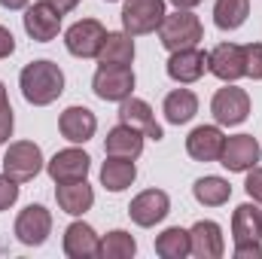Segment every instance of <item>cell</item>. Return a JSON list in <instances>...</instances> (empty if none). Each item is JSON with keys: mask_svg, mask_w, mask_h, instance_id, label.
Here are the masks:
<instances>
[{"mask_svg": "<svg viewBox=\"0 0 262 259\" xmlns=\"http://www.w3.org/2000/svg\"><path fill=\"white\" fill-rule=\"evenodd\" d=\"M18 85H21V95H25L28 104L49 107L64 92V73H61V67L55 64V61L40 58V61L25 64L21 76H18Z\"/></svg>", "mask_w": 262, "mask_h": 259, "instance_id": "1", "label": "cell"}, {"mask_svg": "<svg viewBox=\"0 0 262 259\" xmlns=\"http://www.w3.org/2000/svg\"><path fill=\"white\" fill-rule=\"evenodd\" d=\"M204 28L198 21L192 9H177V12H165L162 25H159V40L168 52H180V49H192L201 43Z\"/></svg>", "mask_w": 262, "mask_h": 259, "instance_id": "2", "label": "cell"}, {"mask_svg": "<svg viewBox=\"0 0 262 259\" xmlns=\"http://www.w3.org/2000/svg\"><path fill=\"white\" fill-rule=\"evenodd\" d=\"M43 171V153L34 140H18L9 143L6 156H3V174L12 177L15 183H28Z\"/></svg>", "mask_w": 262, "mask_h": 259, "instance_id": "3", "label": "cell"}, {"mask_svg": "<svg viewBox=\"0 0 262 259\" xmlns=\"http://www.w3.org/2000/svg\"><path fill=\"white\" fill-rule=\"evenodd\" d=\"M92 89L101 101H125L134 92V70L131 64H101L92 76Z\"/></svg>", "mask_w": 262, "mask_h": 259, "instance_id": "4", "label": "cell"}, {"mask_svg": "<svg viewBox=\"0 0 262 259\" xmlns=\"http://www.w3.org/2000/svg\"><path fill=\"white\" fill-rule=\"evenodd\" d=\"M165 18V0H125L122 6V28L131 37L152 34Z\"/></svg>", "mask_w": 262, "mask_h": 259, "instance_id": "5", "label": "cell"}, {"mask_svg": "<svg viewBox=\"0 0 262 259\" xmlns=\"http://www.w3.org/2000/svg\"><path fill=\"white\" fill-rule=\"evenodd\" d=\"M104 37H107V31H104V25L98 18H82V21L67 28L64 46L76 58H98V52L104 46Z\"/></svg>", "mask_w": 262, "mask_h": 259, "instance_id": "6", "label": "cell"}, {"mask_svg": "<svg viewBox=\"0 0 262 259\" xmlns=\"http://www.w3.org/2000/svg\"><path fill=\"white\" fill-rule=\"evenodd\" d=\"M210 113H213L216 125H241L250 116V95L238 85H226L213 95Z\"/></svg>", "mask_w": 262, "mask_h": 259, "instance_id": "7", "label": "cell"}, {"mask_svg": "<svg viewBox=\"0 0 262 259\" xmlns=\"http://www.w3.org/2000/svg\"><path fill=\"white\" fill-rule=\"evenodd\" d=\"M52 235V213L43 204H28L15 217V238L25 247H40Z\"/></svg>", "mask_w": 262, "mask_h": 259, "instance_id": "8", "label": "cell"}, {"mask_svg": "<svg viewBox=\"0 0 262 259\" xmlns=\"http://www.w3.org/2000/svg\"><path fill=\"white\" fill-rule=\"evenodd\" d=\"M259 159H262L259 140H256L253 134H235V137H226L220 165L229 168V171H235V174H244V171H250Z\"/></svg>", "mask_w": 262, "mask_h": 259, "instance_id": "9", "label": "cell"}, {"mask_svg": "<svg viewBox=\"0 0 262 259\" xmlns=\"http://www.w3.org/2000/svg\"><path fill=\"white\" fill-rule=\"evenodd\" d=\"M25 31H28L31 40L49 43V40H55L58 31H61V12H58L49 0H40V3H34V6L25 9Z\"/></svg>", "mask_w": 262, "mask_h": 259, "instance_id": "10", "label": "cell"}, {"mask_svg": "<svg viewBox=\"0 0 262 259\" xmlns=\"http://www.w3.org/2000/svg\"><path fill=\"white\" fill-rule=\"evenodd\" d=\"M168 213H171V198L162 189H143L140 195H134L128 204V217L137 226H143V229L162 223Z\"/></svg>", "mask_w": 262, "mask_h": 259, "instance_id": "11", "label": "cell"}, {"mask_svg": "<svg viewBox=\"0 0 262 259\" xmlns=\"http://www.w3.org/2000/svg\"><path fill=\"white\" fill-rule=\"evenodd\" d=\"M89 168H92V159H89L82 149H76V146L55 153V156L46 162V171H49V177H52L55 183L85 180V177H89Z\"/></svg>", "mask_w": 262, "mask_h": 259, "instance_id": "12", "label": "cell"}, {"mask_svg": "<svg viewBox=\"0 0 262 259\" xmlns=\"http://www.w3.org/2000/svg\"><path fill=\"white\" fill-rule=\"evenodd\" d=\"M207 70L223 79V82H235L244 76V46L238 43H220L210 55H207Z\"/></svg>", "mask_w": 262, "mask_h": 259, "instance_id": "13", "label": "cell"}, {"mask_svg": "<svg viewBox=\"0 0 262 259\" xmlns=\"http://www.w3.org/2000/svg\"><path fill=\"white\" fill-rule=\"evenodd\" d=\"M119 122L143 131V137H149V140H162V137H165L162 125L156 122L152 107H149L146 101H140V98H125V101H119Z\"/></svg>", "mask_w": 262, "mask_h": 259, "instance_id": "14", "label": "cell"}, {"mask_svg": "<svg viewBox=\"0 0 262 259\" xmlns=\"http://www.w3.org/2000/svg\"><path fill=\"white\" fill-rule=\"evenodd\" d=\"M226 250L223 229L213 220H198L189 229V253L198 259H220Z\"/></svg>", "mask_w": 262, "mask_h": 259, "instance_id": "15", "label": "cell"}, {"mask_svg": "<svg viewBox=\"0 0 262 259\" xmlns=\"http://www.w3.org/2000/svg\"><path fill=\"white\" fill-rule=\"evenodd\" d=\"M223 143H226V134L216 125H198L186 137V153L195 162H216L223 156Z\"/></svg>", "mask_w": 262, "mask_h": 259, "instance_id": "16", "label": "cell"}, {"mask_svg": "<svg viewBox=\"0 0 262 259\" xmlns=\"http://www.w3.org/2000/svg\"><path fill=\"white\" fill-rule=\"evenodd\" d=\"M64 253L70 259H95L101 256V238L89 223H70L64 229Z\"/></svg>", "mask_w": 262, "mask_h": 259, "instance_id": "17", "label": "cell"}, {"mask_svg": "<svg viewBox=\"0 0 262 259\" xmlns=\"http://www.w3.org/2000/svg\"><path fill=\"white\" fill-rule=\"evenodd\" d=\"M207 73V55L201 52V49H180V52H171V58H168V76L174 79V82H195Z\"/></svg>", "mask_w": 262, "mask_h": 259, "instance_id": "18", "label": "cell"}, {"mask_svg": "<svg viewBox=\"0 0 262 259\" xmlns=\"http://www.w3.org/2000/svg\"><path fill=\"white\" fill-rule=\"evenodd\" d=\"M58 131L70 143H85V140L95 137L98 119H95V113L89 107H67L61 113V119H58Z\"/></svg>", "mask_w": 262, "mask_h": 259, "instance_id": "19", "label": "cell"}, {"mask_svg": "<svg viewBox=\"0 0 262 259\" xmlns=\"http://www.w3.org/2000/svg\"><path fill=\"white\" fill-rule=\"evenodd\" d=\"M104 153H107V156H116V159H137V156L143 153V131L119 122L116 128L107 131Z\"/></svg>", "mask_w": 262, "mask_h": 259, "instance_id": "20", "label": "cell"}, {"mask_svg": "<svg viewBox=\"0 0 262 259\" xmlns=\"http://www.w3.org/2000/svg\"><path fill=\"white\" fill-rule=\"evenodd\" d=\"M232 238L235 244H259L262 241V210L256 204H241L232 213Z\"/></svg>", "mask_w": 262, "mask_h": 259, "instance_id": "21", "label": "cell"}, {"mask_svg": "<svg viewBox=\"0 0 262 259\" xmlns=\"http://www.w3.org/2000/svg\"><path fill=\"white\" fill-rule=\"evenodd\" d=\"M55 198H58V207H61L64 213H70V217H79V213H85V210L95 204V189L89 186V180L58 183Z\"/></svg>", "mask_w": 262, "mask_h": 259, "instance_id": "22", "label": "cell"}, {"mask_svg": "<svg viewBox=\"0 0 262 259\" xmlns=\"http://www.w3.org/2000/svg\"><path fill=\"white\" fill-rule=\"evenodd\" d=\"M134 177H137L134 159H116V156H110L101 165V183L110 192H125L131 183H134Z\"/></svg>", "mask_w": 262, "mask_h": 259, "instance_id": "23", "label": "cell"}, {"mask_svg": "<svg viewBox=\"0 0 262 259\" xmlns=\"http://www.w3.org/2000/svg\"><path fill=\"white\" fill-rule=\"evenodd\" d=\"M165 119L171 122V125H186L192 116L198 113V98L195 92H189V89H174L168 98H165Z\"/></svg>", "mask_w": 262, "mask_h": 259, "instance_id": "24", "label": "cell"}, {"mask_svg": "<svg viewBox=\"0 0 262 259\" xmlns=\"http://www.w3.org/2000/svg\"><path fill=\"white\" fill-rule=\"evenodd\" d=\"M98 61L101 64H131L134 61V40L131 34H107L104 37V46L98 52Z\"/></svg>", "mask_w": 262, "mask_h": 259, "instance_id": "25", "label": "cell"}, {"mask_svg": "<svg viewBox=\"0 0 262 259\" xmlns=\"http://www.w3.org/2000/svg\"><path fill=\"white\" fill-rule=\"evenodd\" d=\"M250 0H216L213 3V25L220 31H235L247 21Z\"/></svg>", "mask_w": 262, "mask_h": 259, "instance_id": "26", "label": "cell"}, {"mask_svg": "<svg viewBox=\"0 0 262 259\" xmlns=\"http://www.w3.org/2000/svg\"><path fill=\"white\" fill-rule=\"evenodd\" d=\"M192 195H195L198 204H204V207H220V204H226L232 198V186L223 177H201L192 186Z\"/></svg>", "mask_w": 262, "mask_h": 259, "instance_id": "27", "label": "cell"}, {"mask_svg": "<svg viewBox=\"0 0 262 259\" xmlns=\"http://www.w3.org/2000/svg\"><path fill=\"white\" fill-rule=\"evenodd\" d=\"M156 253L162 259H183L189 256V232L180 229V226H171L165 229L159 238H156Z\"/></svg>", "mask_w": 262, "mask_h": 259, "instance_id": "28", "label": "cell"}, {"mask_svg": "<svg viewBox=\"0 0 262 259\" xmlns=\"http://www.w3.org/2000/svg\"><path fill=\"white\" fill-rule=\"evenodd\" d=\"M134 250H137L134 238L122 229H113V232H107L101 238V256L104 259H131Z\"/></svg>", "mask_w": 262, "mask_h": 259, "instance_id": "29", "label": "cell"}, {"mask_svg": "<svg viewBox=\"0 0 262 259\" xmlns=\"http://www.w3.org/2000/svg\"><path fill=\"white\" fill-rule=\"evenodd\" d=\"M244 76L262 79V43H247L244 46Z\"/></svg>", "mask_w": 262, "mask_h": 259, "instance_id": "30", "label": "cell"}, {"mask_svg": "<svg viewBox=\"0 0 262 259\" xmlns=\"http://www.w3.org/2000/svg\"><path fill=\"white\" fill-rule=\"evenodd\" d=\"M18 198V183L6 174H0V210H9Z\"/></svg>", "mask_w": 262, "mask_h": 259, "instance_id": "31", "label": "cell"}, {"mask_svg": "<svg viewBox=\"0 0 262 259\" xmlns=\"http://www.w3.org/2000/svg\"><path fill=\"white\" fill-rule=\"evenodd\" d=\"M244 189H247V195H250L253 201H262V168H259V165H253V168H250Z\"/></svg>", "mask_w": 262, "mask_h": 259, "instance_id": "32", "label": "cell"}, {"mask_svg": "<svg viewBox=\"0 0 262 259\" xmlns=\"http://www.w3.org/2000/svg\"><path fill=\"white\" fill-rule=\"evenodd\" d=\"M12 125H15L12 107H3V110H0V143H6V140L12 137Z\"/></svg>", "mask_w": 262, "mask_h": 259, "instance_id": "33", "label": "cell"}, {"mask_svg": "<svg viewBox=\"0 0 262 259\" xmlns=\"http://www.w3.org/2000/svg\"><path fill=\"white\" fill-rule=\"evenodd\" d=\"M12 52H15V37L0 25V58H9Z\"/></svg>", "mask_w": 262, "mask_h": 259, "instance_id": "34", "label": "cell"}, {"mask_svg": "<svg viewBox=\"0 0 262 259\" xmlns=\"http://www.w3.org/2000/svg\"><path fill=\"white\" fill-rule=\"evenodd\" d=\"M238 259H262V244H235Z\"/></svg>", "mask_w": 262, "mask_h": 259, "instance_id": "35", "label": "cell"}, {"mask_svg": "<svg viewBox=\"0 0 262 259\" xmlns=\"http://www.w3.org/2000/svg\"><path fill=\"white\" fill-rule=\"evenodd\" d=\"M49 3H52V6H55V9H58L61 15H64V12H70V9H76V6H79V0H49Z\"/></svg>", "mask_w": 262, "mask_h": 259, "instance_id": "36", "label": "cell"}, {"mask_svg": "<svg viewBox=\"0 0 262 259\" xmlns=\"http://www.w3.org/2000/svg\"><path fill=\"white\" fill-rule=\"evenodd\" d=\"M28 3H31V0H0L3 9H25Z\"/></svg>", "mask_w": 262, "mask_h": 259, "instance_id": "37", "label": "cell"}, {"mask_svg": "<svg viewBox=\"0 0 262 259\" xmlns=\"http://www.w3.org/2000/svg\"><path fill=\"white\" fill-rule=\"evenodd\" d=\"M171 3H174L177 9H195V6L201 3V0H171Z\"/></svg>", "mask_w": 262, "mask_h": 259, "instance_id": "38", "label": "cell"}, {"mask_svg": "<svg viewBox=\"0 0 262 259\" xmlns=\"http://www.w3.org/2000/svg\"><path fill=\"white\" fill-rule=\"evenodd\" d=\"M3 107H9V98H6V85L0 82V110H3Z\"/></svg>", "mask_w": 262, "mask_h": 259, "instance_id": "39", "label": "cell"}, {"mask_svg": "<svg viewBox=\"0 0 262 259\" xmlns=\"http://www.w3.org/2000/svg\"><path fill=\"white\" fill-rule=\"evenodd\" d=\"M107 3H116V0H107Z\"/></svg>", "mask_w": 262, "mask_h": 259, "instance_id": "40", "label": "cell"}]
</instances>
